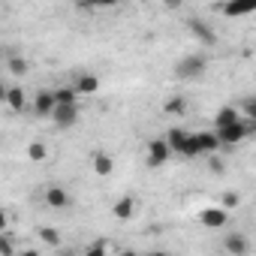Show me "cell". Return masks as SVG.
<instances>
[{
  "instance_id": "obj_7",
  "label": "cell",
  "mask_w": 256,
  "mask_h": 256,
  "mask_svg": "<svg viewBox=\"0 0 256 256\" xmlns=\"http://www.w3.org/2000/svg\"><path fill=\"white\" fill-rule=\"evenodd\" d=\"M187 28H190V34H193V36H196L202 46H214V42H217V34H214V30H211L205 22H199V18H190V22H187Z\"/></svg>"
},
{
  "instance_id": "obj_6",
  "label": "cell",
  "mask_w": 256,
  "mask_h": 256,
  "mask_svg": "<svg viewBox=\"0 0 256 256\" xmlns=\"http://www.w3.org/2000/svg\"><path fill=\"white\" fill-rule=\"evenodd\" d=\"M52 118H54V124L60 130H70V126H76V120H78V106H54Z\"/></svg>"
},
{
  "instance_id": "obj_23",
  "label": "cell",
  "mask_w": 256,
  "mask_h": 256,
  "mask_svg": "<svg viewBox=\"0 0 256 256\" xmlns=\"http://www.w3.org/2000/svg\"><path fill=\"white\" fill-rule=\"evenodd\" d=\"M10 72L24 76V72H28V60H24V58H18V54H16V58H10Z\"/></svg>"
},
{
  "instance_id": "obj_21",
  "label": "cell",
  "mask_w": 256,
  "mask_h": 256,
  "mask_svg": "<svg viewBox=\"0 0 256 256\" xmlns=\"http://www.w3.org/2000/svg\"><path fill=\"white\" fill-rule=\"evenodd\" d=\"M40 241H46L48 247H58L60 244V232L52 229V226H40Z\"/></svg>"
},
{
  "instance_id": "obj_33",
  "label": "cell",
  "mask_w": 256,
  "mask_h": 256,
  "mask_svg": "<svg viewBox=\"0 0 256 256\" xmlns=\"http://www.w3.org/2000/svg\"><path fill=\"white\" fill-rule=\"evenodd\" d=\"M60 256H76V253H60Z\"/></svg>"
},
{
  "instance_id": "obj_5",
  "label": "cell",
  "mask_w": 256,
  "mask_h": 256,
  "mask_svg": "<svg viewBox=\"0 0 256 256\" xmlns=\"http://www.w3.org/2000/svg\"><path fill=\"white\" fill-rule=\"evenodd\" d=\"M199 223H202L205 229H220V226L229 223V214H226L223 208H202V211H199Z\"/></svg>"
},
{
  "instance_id": "obj_30",
  "label": "cell",
  "mask_w": 256,
  "mask_h": 256,
  "mask_svg": "<svg viewBox=\"0 0 256 256\" xmlns=\"http://www.w3.org/2000/svg\"><path fill=\"white\" fill-rule=\"evenodd\" d=\"M18 256H40V253H36V250H22Z\"/></svg>"
},
{
  "instance_id": "obj_16",
  "label": "cell",
  "mask_w": 256,
  "mask_h": 256,
  "mask_svg": "<svg viewBox=\"0 0 256 256\" xmlns=\"http://www.w3.org/2000/svg\"><path fill=\"white\" fill-rule=\"evenodd\" d=\"M24 102H28V96H24L22 88H10V90H6V106H10L12 112H22Z\"/></svg>"
},
{
  "instance_id": "obj_29",
  "label": "cell",
  "mask_w": 256,
  "mask_h": 256,
  "mask_svg": "<svg viewBox=\"0 0 256 256\" xmlns=\"http://www.w3.org/2000/svg\"><path fill=\"white\" fill-rule=\"evenodd\" d=\"M6 90H10V88H6L4 82H0V102H6Z\"/></svg>"
},
{
  "instance_id": "obj_22",
  "label": "cell",
  "mask_w": 256,
  "mask_h": 256,
  "mask_svg": "<svg viewBox=\"0 0 256 256\" xmlns=\"http://www.w3.org/2000/svg\"><path fill=\"white\" fill-rule=\"evenodd\" d=\"M238 205H241V193H235V190H226V193H223V205H220V208L229 214V211H232V208H238Z\"/></svg>"
},
{
  "instance_id": "obj_15",
  "label": "cell",
  "mask_w": 256,
  "mask_h": 256,
  "mask_svg": "<svg viewBox=\"0 0 256 256\" xmlns=\"http://www.w3.org/2000/svg\"><path fill=\"white\" fill-rule=\"evenodd\" d=\"M52 94H54V106H76V100H78L76 88H58Z\"/></svg>"
},
{
  "instance_id": "obj_1",
  "label": "cell",
  "mask_w": 256,
  "mask_h": 256,
  "mask_svg": "<svg viewBox=\"0 0 256 256\" xmlns=\"http://www.w3.org/2000/svg\"><path fill=\"white\" fill-rule=\"evenodd\" d=\"M250 133H253V124H250V120H238V124H232V126L217 130L214 136H217V145H220V148H232V145H238L241 139H247Z\"/></svg>"
},
{
  "instance_id": "obj_12",
  "label": "cell",
  "mask_w": 256,
  "mask_h": 256,
  "mask_svg": "<svg viewBox=\"0 0 256 256\" xmlns=\"http://www.w3.org/2000/svg\"><path fill=\"white\" fill-rule=\"evenodd\" d=\"M94 172H96L100 178H108V175L114 172V160H112V154L96 151V154H94Z\"/></svg>"
},
{
  "instance_id": "obj_20",
  "label": "cell",
  "mask_w": 256,
  "mask_h": 256,
  "mask_svg": "<svg viewBox=\"0 0 256 256\" xmlns=\"http://www.w3.org/2000/svg\"><path fill=\"white\" fill-rule=\"evenodd\" d=\"M28 157H30L34 163H42V160L48 157V148H46L42 142H30V145H28Z\"/></svg>"
},
{
  "instance_id": "obj_4",
  "label": "cell",
  "mask_w": 256,
  "mask_h": 256,
  "mask_svg": "<svg viewBox=\"0 0 256 256\" xmlns=\"http://www.w3.org/2000/svg\"><path fill=\"white\" fill-rule=\"evenodd\" d=\"M223 247H226L229 256H247L250 253V238L244 232H232V235L223 238Z\"/></svg>"
},
{
  "instance_id": "obj_19",
  "label": "cell",
  "mask_w": 256,
  "mask_h": 256,
  "mask_svg": "<svg viewBox=\"0 0 256 256\" xmlns=\"http://www.w3.org/2000/svg\"><path fill=\"white\" fill-rule=\"evenodd\" d=\"M163 112H166V114H184V112H187V100H184V96H172V100L163 106Z\"/></svg>"
},
{
  "instance_id": "obj_31",
  "label": "cell",
  "mask_w": 256,
  "mask_h": 256,
  "mask_svg": "<svg viewBox=\"0 0 256 256\" xmlns=\"http://www.w3.org/2000/svg\"><path fill=\"white\" fill-rule=\"evenodd\" d=\"M118 256H136V250H120Z\"/></svg>"
},
{
  "instance_id": "obj_26",
  "label": "cell",
  "mask_w": 256,
  "mask_h": 256,
  "mask_svg": "<svg viewBox=\"0 0 256 256\" xmlns=\"http://www.w3.org/2000/svg\"><path fill=\"white\" fill-rule=\"evenodd\" d=\"M84 256H106V238H96L94 241V247H88V253Z\"/></svg>"
},
{
  "instance_id": "obj_25",
  "label": "cell",
  "mask_w": 256,
  "mask_h": 256,
  "mask_svg": "<svg viewBox=\"0 0 256 256\" xmlns=\"http://www.w3.org/2000/svg\"><path fill=\"white\" fill-rule=\"evenodd\" d=\"M0 256H16V247H12V238L4 232L0 235Z\"/></svg>"
},
{
  "instance_id": "obj_24",
  "label": "cell",
  "mask_w": 256,
  "mask_h": 256,
  "mask_svg": "<svg viewBox=\"0 0 256 256\" xmlns=\"http://www.w3.org/2000/svg\"><path fill=\"white\" fill-rule=\"evenodd\" d=\"M184 157H199L202 151H199V142H196V136H187V142H184V151H181Z\"/></svg>"
},
{
  "instance_id": "obj_8",
  "label": "cell",
  "mask_w": 256,
  "mask_h": 256,
  "mask_svg": "<svg viewBox=\"0 0 256 256\" xmlns=\"http://www.w3.org/2000/svg\"><path fill=\"white\" fill-rule=\"evenodd\" d=\"M136 214V199L133 196H124V199H118L114 205H112V217H118L120 223H126Z\"/></svg>"
},
{
  "instance_id": "obj_13",
  "label": "cell",
  "mask_w": 256,
  "mask_h": 256,
  "mask_svg": "<svg viewBox=\"0 0 256 256\" xmlns=\"http://www.w3.org/2000/svg\"><path fill=\"white\" fill-rule=\"evenodd\" d=\"M238 120H241V114H238V108H235V106H223V108L214 114L217 130H223V126H232V124H238Z\"/></svg>"
},
{
  "instance_id": "obj_3",
  "label": "cell",
  "mask_w": 256,
  "mask_h": 256,
  "mask_svg": "<svg viewBox=\"0 0 256 256\" xmlns=\"http://www.w3.org/2000/svg\"><path fill=\"white\" fill-rule=\"evenodd\" d=\"M169 157H172V151H169V145L163 139H151L148 142V166L151 169H160Z\"/></svg>"
},
{
  "instance_id": "obj_14",
  "label": "cell",
  "mask_w": 256,
  "mask_h": 256,
  "mask_svg": "<svg viewBox=\"0 0 256 256\" xmlns=\"http://www.w3.org/2000/svg\"><path fill=\"white\" fill-rule=\"evenodd\" d=\"M187 136H190V133H184V126H172V130L166 133V139H163V142L169 145V151H178V154H181V151H184Z\"/></svg>"
},
{
  "instance_id": "obj_28",
  "label": "cell",
  "mask_w": 256,
  "mask_h": 256,
  "mask_svg": "<svg viewBox=\"0 0 256 256\" xmlns=\"http://www.w3.org/2000/svg\"><path fill=\"white\" fill-rule=\"evenodd\" d=\"M6 223H10V217H6V211H0V235L6 232Z\"/></svg>"
},
{
  "instance_id": "obj_18",
  "label": "cell",
  "mask_w": 256,
  "mask_h": 256,
  "mask_svg": "<svg viewBox=\"0 0 256 256\" xmlns=\"http://www.w3.org/2000/svg\"><path fill=\"white\" fill-rule=\"evenodd\" d=\"M220 12H223V16H229V18L250 16V12H253V4H226V6H220Z\"/></svg>"
},
{
  "instance_id": "obj_27",
  "label": "cell",
  "mask_w": 256,
  "mask_h": 256,
  "mask_svg": "<svg viewBox=\"0 0 256 256\" xmlns=\"http://www.w3.org/2000/svg\"><path fill=\"white\" fill-rule=\"evenodd\" d=\"M208 169H211V172H214V175H223V160H220V157H214V154H211V160H208Z\"/></svg>"
},
{
  "instance_id": "obj_10",
  "label": "cell",
  "mask_w": 256,
  "mask_h": 256,
  "mask_svg": "<svg viewBox=\"0 0 256 256\" xmlns=\"http://www.w3.org/2000/svg\"><path fill=\"white\" fill-rule=\"evenodd\" d=\"M46 202H48V208H58V211H64V208H70V193L64 190V187H48L46 190Z\"/></svg>"
},
{
  "instance_id": "obj_17",
  "label": "cell",
  "mask_w": 256,
  "mask_h": 256,
  "mask_svg": "<svg viewBox=\"0 0 256 256\" xmlns=\"http://www.w3.org/2000/svg\"><path fill=\"white\" fill-rule=\"evenodd\" d=\"M196 142H199V151H202V154H208V157H211V154L220 148L214 133H196Z\"/></svg>"
},
{
  "instance_id": "obj_9",
  "label": "cell",
  "mask_w": 256,
  "mask_h": 256,
  "mask_svg": "<svg viewBox=\"0 0 256 256\" xmlns=\"http://www.w3.org/2000/svg\"><path fill=\"white\" fill-rule=\"evenodd\" d=\"M34 112L40 118H52V112H54V94L52 90H40L36 100H34Z\"/></svg>"
},
{
  "instance_id": "obj_2",
  "label": "cell",
  "mask_w": 256,
  "mask_h": 256,
  "mask_svg": "<svg viewBox=\"0 0 256 256\" xmlns=\"http://www.w3.org/2000/svg\"><path fill=\"white\" fill-rule=\"evenodd\" d=\"M208 70V58L205 54H187L175 64V76L178 78H199Z\"/></svg>"
},
{
  "instance_id": "obj_32",
  "label": "cell",
  "mask_w": 256,
  "mask_h": 256,
  "mask_svg": "<svg viewBox=\"0 0 256 256\" xmlns=\"http://www.w3.org/2000/svg\"><path fill=\"white\" fill-rule=\"evenodd\" d=\"M148 256H169V253H163V250H154V253H148Z\"/></svg>"
},
{
  "instance_id": "obj_11",
  "label": "cell",
  "mask_w": 256,
  "mask_h": 256,
  "mask_svg": "<svg viewBox=\"0 0 256 256\" xmlns=\"http://www.w3.org/2000/svg\"><path fill=\"white\" fill-rule=\"evenodd\" d=\"M96 90H100V78H96L94 72H82L78 82H76V94H78V96H90V94H96Z\"/></svg>"
}]
</instances>
